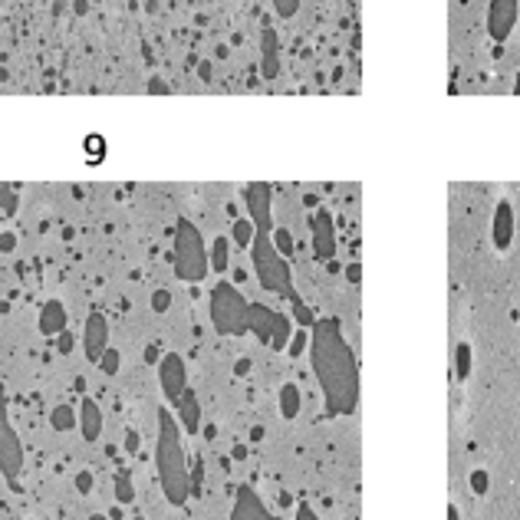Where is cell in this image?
<instances>
[{
  "label": "cell",
  "instance_id": "obj_1",
  "mask_svg": "<svg viewBox=\"0 0 520 520\" xmlns=\"http://www.w3.org/2000/svg\"><path fill=\"white\" fill-rule=\"evenodd\" d=\"M310 356L323 395H326V408L336 415L353 412L359 399V372L353 349L342 340L336 320H320L310 329Z\"/></svg>",
  "mask_w": 520,
  "mask_h": 520
},
{
  "label": "cell",
  "instance_id": "obj_2",
  "mask_svg": "<svg viewBox=\"0 0 520 520\" xmlns=\"http://www.w3.org/2000/svg\"><path fill=\"white\" fill-rule=\"evenodd\" d=\"M158 422H162L158 425V451H155L158 481H162L168 504H185L191 494V477H188V458H185V445H181V428L168 408H162Z\"/></svg>",
  "mask_w": 520,
  "mask_h": 520
},
{
  "label": "cell",
  "instance_id": "obj_3",
  "mask_svg": "<svg viewBox=\"0 0 520 520\" xmlns=\"http://www.w3.org/2000/svg\"><path fill=\"white\" fill-rule=\"evenodd\" d=\"M175 273H178L185 283H198L205 280L208 273V251L201 244V234L191 221L181 218L178 227H175Z\"/></svg>",
  "mask_w": 520,
  "mask_h": 520
},
{
  "label": "cell",
  "instance_id": "obj_4",
  "mask_svg": "<svg viewBox=\"0 0 520 520\" xmlns=\"http://www.w3.org/2000/svg\"><path fill=\"white\" fill-rule=\"evenodd\" d=\"M247 300L240 297L238 287L231 283H218L214 293H211V320H214V329L221 336H240L247 333Z\"/></svg>",
  "mask_w": 520,
  "mask_h": 520
},
{
  "label": "cell",
  "instance_id": "obj_5",
  "mask_svg": "<svg viewBox=\"0 0 520 520\" xmlns=\"http://www.w3.org/2000/svg\"><path fill=\"white\" fill-rule=\"evenodd\" d=\"M251 247H253V273H257L260 287L280 290V293H287L290 300L297 297V293H293V283H290V267H287V260H283L280 253L273 251V244H270L267 234H257Z\"/></svg>",
  "mask_w": 520,
  "mask_h": 520
},
{
  "label": "cell",
  "instance_id": "obj_6",
  "mask_svg": "<svg viewBox=\"0 0 520 520\" xmlns=\"http://www.w3.org/2000/svg\"><path fill=\"white\" fill-rule=\"evenodd\" d=\"M247 329H253V333H257V340L267 342V346H273V349H287V342H290V336H293L290 320H287L283 313H277V310H267L264 303L247 306Z\"/></svg>",
  "mask_w": 520,
  "mask_h": 520
},
{
  "label": "cell",
  "instance_id": "obj_7",
  "mask_svg": "<svg viewBox=\"0 0 520 520\" xmlns=\"http://www.w3.org/2000/svg\"><path fill=\"white\" fill-rule=\"evenodd\" d=\"M23 468V448H20V438L17 431L10 428V418H7V399H3V386H0V471L17 481Z\"/></svg>",
  "mask_w": 520,
  "mask_h": 520
},
{
  "label": "cell",
  "instance_id": "obj_8",
  "mask_svg": "<svg viewBox=\"0 0 520 520\" xmlns=\"http://www.w3.org/2000/svg\"><path fill=\"white\" fill-rule=\"evenodd\" d=\"M158 382L168 402H178L188 392V372H185V359L178 353H165L158 359Z\"/></svg>",
  "mask_w": 520,
  "mask_h": 520
},
{
  "label": "cell",
  "instance_id": "obj_9",
  "mask_svg": "<svg viewBox=\"0 0 520 520\" xmlns=\"http://www.w3.org/2000/svg\"><path fill=\"white\" fill-rule=\"evenodd\" d=\"M520 17V0H490L488 7V33L494 43H504L514 33V23Z\"/></svg>",
  "mask_w": 520,
  "mask_h": 520
},
{
  "label": "cell",
  "instance_id": "obj_10",
  "mask_svg": "<svg viewBox=\"0 0 520 520\" xmlns=\"http://www.w3.org/2000/svg\"><path fill=\"white\" fill-rule=\"evenodd\" d=\"M83 346H86V359H90V362H99V356L109 349V323H105L103 313H92L90 320H86Z\"/></svg>",
  "mask_w": 520,
  "mask_h": 520
},
{
  "label": "cell",
  "instance_id": "obj_11",
  "mask_svg": "<svg viewBox=\"0 0 520 520\" xmlns=\"http://www.w3.org/2000/svg\"><path fill=\"white\" fill-rule=\"evenodd\" d=\"M490 238H494V247H497V251H510V244H514V208H510V201H501V205L494 208Z\"/></svg>",
  "mask_w": 520,
  "mask_h": 520
},
{
  "label": "cell",
  "instance_id": "obj_12",
  "mask_svg": "<svg viewBox=\"0 0 520 520\" xmlns=\"http://www.w3.org/2000/svg\"><path fill=\"white\" fill-rule=\"evenodd\" d=\"M313 251H316V257H323V260H329V257L336 253V234H333L329 211H316V218H313Z\"/></svg>",
  "mask_w": 520,
  "mask_h": 520
},
{
  "label": "cell",
  "instance_id": "obj_13",
  "mask_svg": "<svg viewBox=\"0 0 520 520\" xmlns=\"http://www.w3.org/2000/svg\"><path fill=\"white\" fill-rule=\"evenodd\" d=\"M247 208H251V221L257 234H267L270 227V188L267 185H251L247 188Z\"/></svg>",
  "mask_w": 520,
  "mask_h": 520
},
{
  "label": "cell",
  "instance_id": "obj_14",
  "mask_svg": "<svg viewBox=\"0 0 520 520\" xmlns=\"http://www.w3.org/2000/svg\"><path fill=\"white\" fill-rule=\"evenodd\" d=\"M76 422H79V431H83L86 441H99L103 438V408L96 405V399H83Z\"/></svg>",
  "mask_w": 520,
  "mask_h": 520
},
{
  "label": "cell",
  "instance_id": "obj_15",
  "mask_svg": "<svg viewBox=\"0 0 520 520\" xmlns=\"http://www.w3.org/2000/svg\"><path fill=\"white\" fill-rule=\"evenodd\" d=\"M231 520H273V517L267 514V507L257 501V494H253L251 488H240L238 504H234V514H231Z\"/></svg>",
  "mask_w": 520,
  "mask_h": 520
},
{
  "label": "cell",
  "instance_id": "obj_16",
  "mask_svg": "<svg viewBox=\"0 0 520 520\" xmlns=\"http://www.w3.org/2000/svg\"><path fill=\"white\" fill-rule=\"evenodd\" d=\"M40 333L43 336H60L66 333V310H63L60 300H50L40 310Z\"/></svg>",
  "mask_w": 520,
  "mask_h": 520
},
{
  "label": "cell",
  "instance_id": "obj_17",
  "mask_svg": "<svg viewBox=\"0 0 520 520\" xmlns=\"http://www.w3.org/2000/svg\"><path fill=\"white\" fill-rule=\"evenodd\" d=\"M175 412H178V425L185 431H198L201 425V402L194 399V392H185L178 402H175Z\"/></svg>",
  "mask_w": 520,
  "mask_h": 520
},
{
  "label": "cell",
  "instance_id": "obj_18",
  "mask_svg": "<svg viewBox=\"0 0 520 520\" xmlns=\"http://www.w3.org/2000/svg\"><path fill=\"white\" fill-rule=\"evenodd\" d=\"M300 405H303V395H300L297 382H283L280 386V415L290 422V418L300 415Z\"/></svg>",
  "mask_w": 520,
  "mask_h": 520
},
{
  "label": "cell",
  "instance_id": "obj_19",
  "mask_svg": "<svg viewBox=\"0 0 520 520\" xmlns=\"http://www.w3.org/2000/svg\"><path fill=\"white\" fill-rule=\"evenodd\" d=\"M227 264H231V244H227V238H214V244H211V257H208V267L218 270V273H224V270H227Z\"/></svg>",
  "mask_w": 520,
  "mask_h": 520
},
{
  "label": "cell",
  "instance_id": "obj_20",
  "mask_svg": "<svg viewBox=\"0 0 520 520\" xmlns=\"http://www.w3.org/2000/svg\"><path fill=\"white\" fill-rule=\"evenodd\" d=\"M253 238H257V227H253L251 218H238L234 221V227H231V240L238 244V247H251Z\"/></svg>",
  "mask_w": 520,
  "mask_h": 520
},
{
  "label": "cell",
  "instance_id": "obj_21",
  "mask_svg": "<svg viewBox=\"0 0 520 520\" xmlns=\"http://www.w3.org/2000/svg\"><path fill=\"white\" fill-rule=\"evenodd\" d=\"M270 244H273V251L280 253L283 260H290V257H293V238H290V231H287V227H273Z\"/></svg>",
  "mask_w": 520,
  "mask_h": 520
},
{
  "label": "cell",
  "instance_id": "obj_22",
  "mask_svg": "<svg viewBox=\"0 0 520 520\" xmlns=\"http://www.w3.org/2000/svg\"><path fill=\"white\" fill-rule=\"evenodd\" d=\"M455 372H458V379H468V372H471V346L468 342L455 346Z\"/></svg>",
  "mask_w": 520,
  "mask_h": 520
},
{
  "label": "cell",
  "instance_id": "obj_23",
  "mask_svg": "<svg viewBox=\"0 0 520 520\" xmlns=\"http://www.w3.org/2000/svg\"><path fill=\"white\" fill-rule=\"evenodd\" d=\"M50 422H53V428L56 431H66L76 425V412L70 408V405H56L53 408V415H50Z\"/></svg>",
  "mask_w": 520,
  "mask_h": 520
},
{
  "label": "cell",
  "instance_id": "obj_24",
  "mask_svg": "<svg viewBox=\"0 0 520 520\" xmlns=\"http://www.w3.org/2000/svg\"><path fill=\"white\" fill-rule=\"evenodd\" d=\"M306 346H310V329H297V333L290 336V342H287V353L297 359L306 353Z\"/></svg>",
  "mask_w": 520,
  "mask_h": 520
},
{
  "label": "cell",
  "instance_id": "obj_25",
  "mask_svg": "<svg viewBox=\"0 0 520 520\" xmlns=\"http://www.w3.org/2000/svg\"><path fill=\"white\" fill-rule=\"evenodd\" d=\"M116 497H119V504H132V501H135L132 475H119V477H116Z\"/></svg>",
  "mask_w": 520,
  "mask_h": 520
},
{
  "label": "cell",
  "instance_id": "obj_26",
  "mask_svg": "<svg viewBox=\"0 0 520 520\" xmlns=\"http://www.w3.org/2000/svg\"><path fill=\"white\" fill-rule=\"evenodd\" d=\"M468 484H471V490H475L477 497H484V494L490 490V475L484 471V468H475L471 477H468Z\"/></svg>",
  "mask_w": 520,
  "mask_h": 520
},
{
  "label": "cell",
  "instance_id": "obj_27",
  "mask_svg": "<svg viewBox=\"0 0 520 520\" xmlns=\"http://www.w3.org/2000/svg\"><path fill=\"white\" fill-rule=\"evenodd\" d=\"M96 366H99L105 375H112V372L119 369V349H116V346H109L103 356H99V362H96Z\"/></svg>",
  "mask_w": 520,
  "mask_h": 520
},
{
  "label": "cell",
  "instance_id": "obj_28",
  "mask_svg": "<svg viewBox=\"0 0 520 520\" xmlns=\"http://www.w3.org/2000/svg\"><path fill=\"white\" fill-rule=\"evenodd\" d=\"M168 306H171V293H168V290H155V297H152V310L165 313Z\"/></svg>",
  "mask_w": 520,
  "mask_h": 520
},
{
  "label": "cell",
  "instance_id": "obj_29",
  "mask_svg": "<svg viewBox=\"0 0 520 520\" xmlns=\"http://www.w3.org/2000/svg\"><path fill=\"white\" fill-rule=\"evenodd\" d=\"M273 7H277V14L280 17H293L300 7V0H273Z\"/></svg>",
  "mask_w": 520,
  "mask_h": 520
},
{
  "label": "cell",
  "instance_id": "obj_30",
  "mask_svg": "<svg viewBox=\"0 0 520 520\" xmlns=\"http://www.w3.org/2000/svg\"><path fill=\"white\" fill-rule=\"evenodd\" d=\"M76 490H79V494H90L92 490V475L90 471H79V475H76Z\"/></svg>",
  "mask_w": 520,
  "mask_h": 520
},
{
  "label": "cell",
  "instance_id": "obj_31",
  "mask_svg": "<svg viewBox=\"0 0 520 520\" xmlns=\"http://www.w3.org/2000/svg\"><path fill=\"white\" fill-rule=\"evenodd\" d=\"M14 247H17V238L10 231H3V234H0V253H10Z\"/></svg>",
  "mask_w": 520,
  "mask_h": 520
},
{
  "label": "cell",
  "instance_id": "obj_32",
  "mask_svg": "<svg viewBox=\"0 0 520 520\" xmlns=\"http://www.w3.org/2000/svg\"><path fill=\"white\" fill-rule=\"evenodd\" d=\"M297 520H320V517H316V510H313L310 504H300L297 507Z\"/></svg>",
  "mask_w": 520,
  "mask_h": 520
},
{
  "label": "cell",
  "instance_id": "obj_33",
  "mask_svg": "<svg viewBox=\"0 0 520 520\" xmlns=\"http://www.w3.org/2000/svg\"><path fill=\"white\" fill-rule=\"evenodd\" d=\"M60 353H73V333H60Z\"/></svg>",
  "mask_w": 520,
  "mask_h": 520
},
{
  "label": "cell",
  "instance_id": "obj_34",
  "mask_svg": "<svg viewBox=\"0 0 520 520\" xmlns=\"http://www.w3.org/2000/svg\"><path fill=\"white\" fill-rule=\"evenodd\" d=\"M251 372V359H238V366H234V375H247Z\"/></svg>",
  "mask_w": 520,
  "mask_h": 520
},
{
  "label": "cell",
  "instance_id": "obj_35",
  "mask_svg": "<svg viewBox=\"0 0 520 520\" xmlns=\"http://www.w3.org/2000/svg\"><path fill=\"white\" fill-rule=\"evenodd\" d=\"M86 149H90V152H103V138H86Z\"/></svg>",
  "mask_w": 520,
  "mask_h": 520
},
{
  "label": "cell",
  "instance_id": "obj_36",
  "mask_svg": "<svg viewBox=\"0 0 520 520\" xmlns=\"http://www.w3.org/2000/svg\"><path fill=\"white\" fill-rule=\"evenodd\" d=\"M346 277L353 283H359V264H349V270H346Z\"/></svg>",
  "mask_w": 520,
  "mask_h": 520
},
{
  "label": "cell",
  "instance_id": "obj_37",
  "mask_svg": "<svg viewBox=\"0 0 520 520\" xmlns=\"http://www.w3.org/2000/svg\"><path fill=\"white\" fill-rule=\"evenodd\" d=\"M145 359H149V362H158V349H155V346H149V349H145Z\"/></svg>",
  "mask_w": 520,
  "mask_h": 520
},
{
  "label": "cell",
  "instance_id": "obj_38",
  "mask_svg": "<svg viewBox=\"0 0 520 520\" xmlns=\"http://www.w3.org/2000/svg\"><path fill=\"white\" fill-rule=\"evenodd\" d=\"M125 448H129V451H135V448H138V438H135V435H129V438H125Z\"/></svg>",
  "mask_w": 520,
  "mask_h": 520
},
{
  "label": "cell",
  "instance_id": "obj_39",
  "mask_svg": "<svg viewBox=\"0 0 520 520\" xmlns=\"http://www.w3.org/2000/svg\"><path fill=\"white\" fill-rule=\"evenodd\" d=\"M514 96H520V73H517V79H514Z\"/></svg>",
  "mask_w": 520,
  "mask_h": 520
},
{
  "label": "cell",
  "instance_id": "obj_40",
  "mask_svg": "<svg viewBox=\"0 0 520 520\" xmlns=\"http://www.w3.org/2000/svg\"><path fill=\"white\" fill-rule=\"evenodd\" d=\"M90 520H109V517H105V514H92Z\"/></svg>",
  "mask_w": 520,
  "mask_h": 520
}]
</instances>
